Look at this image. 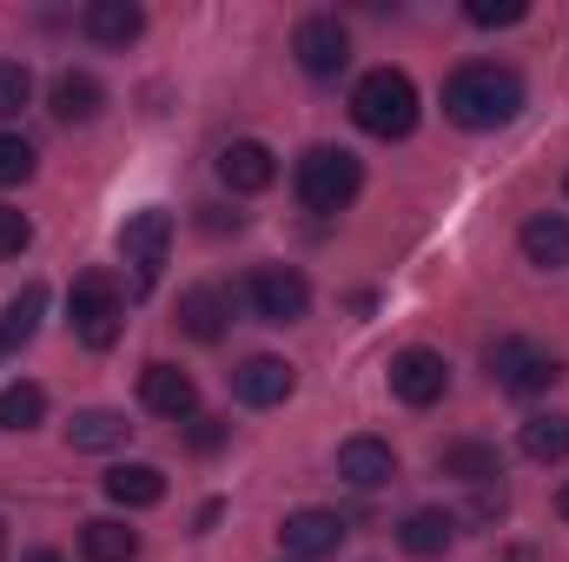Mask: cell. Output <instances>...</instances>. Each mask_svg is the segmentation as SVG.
I'll list each match as a JSON object with an SVG mask.
<instances>
[{"mask_svg": "<svg viewBox=\"0 0 569 562\" xmlns=\"http://www.w3.org/2000/svg\"><path fill=\"white\" fill-rule=\"evenodd\" d=\"M67 324H73V338H80L87 351H113L120 331H127V298H120V284L107 279V272H80L73 291H67Z\"/></svg>", "mask_w": 569, "mask_h": 562, "instance_id": "cell-4", "label": "cell"}, {"mask_svg": "<svg viewBox=\"0 0 569 562\" xmlns=\"http://www.w3.org/2000/svg\"><path fill=\"white\" fill-rule=\"evenodd\" d=\"M40 318H47V284H20V291L7 298V311H0V364H7L20 344H33Z\"/></svg>", "mask_w": 569, "mask_h": 562, "instance_id": "cell-18", "label": "cell"}, {"mask_svg": "<svg viewBox=\"0 0 569 562\" xmlns=\"http://www.w3.org/2000/svg\"><path fill=\"white\" fill-rule=\"evenodd\" d=\"M219 436H226L219 418H192V443H199V450H219Z\"/></svg>", "mask_w": 569, "mask_h": 562, "instance_id": "cell-31", "label": "cell"}, {"mask_svg": "<svg viewBox=\"0 0 569 562\" xmlns=\"http://www.w3.org/2000/svg\"><path fill=\"white\" fill-rule=\"evenodd\" d=\"M27 100H33V73L20 60H0V120H13Z\"/></svg>", "mask_w": 569, "mask_h": 562, "instance_id": "cell-27", "label": "cell"}, {"mask_svg": "<svg viewBox=\"0 0 569 562\" xmlns=\"http://www.w3.org/2000/svg\"><path fill=\"white\" fill-rule=\"evenodd\" d=\"M107 496L120 510H152V503H166V476L152 463H113L107 470Z\"/></svg>", "mask_w": 569, "mask_h": 562, "instance_id": "cell-22", "label": "cell"}, {"mask_svg": "<svg viewBox=\"0 0 569 562\" xmlns=\"http://www.w3.org/2000/svg\"><path fill=\"white\" fill-rule=\"evenodd\" d=\"M291 364L284 358H272V351H259V358H246L239 371H232V398L239 404H252V411H272V404H284L291 398Z\"/></svg>", "mask_w": 569, "mask_h": 562, "instance_id": "cell-13", "label": "cell"}, {"mask_svg": "<svg viewBox=\"0 0 569 562\" xmlns=\"http://www.w3.org/2000/svg\"><path fill=\"white\" fill-rule=\"evenodd\" d=\"M219 179H226L232 192H266V185L279 179V152L266 140H232L219 152Z\"/></svg>", "mask_w": 569, "mask_h": 562, "instance_id": "cell-15", "label": "cell"}, {"mask_svg": "<svg viewBox=\"0 0 569 562\" xmlns=\"http://www.w3.org/2000/svg\"><path fill=\"white\" fill-rule=\"evenodd\" d=\"M351 120H358L371 140H405V133L418 127V87H411V73L371 67V73L351 87Z\"/></svg>", "mask_w": 569, "mask_h": 562, "instance_id": "cell-2", "label": "cell"}, {"mask_svg": "<svg viewBox=\"0 0 569 562\" xmlns=\"http://www.w3.org/2000/svg\"><path fill=\"white\" fill-rule=\"evenodd\" d=\"M398 543H405V556H418V562L443 556V550L457 543V516H450V510H411V516L398 523Z\"/></svg>", "mask_w": 569, "mask_h": 562, "instance_id": "cell-20", "label": "cell"}, {"mask_svg": "<svg viewBox=\"0 0 569 562\" xmlns=\"http://www.w3.org/2000/svg\"><path fill=\"white\" fill-rule=\"evenodd\" d=\"M246 304L266 318V324H298L305 311H311V284L298 265H259L252 279H246Z\"/></svg>", "mask_w": 569, "mask_h": 562, "instance_id": "cell-7", "label": "cell"}, {"mask_svg": "<svg viewBox=\"0 0 569 562\" xmlns=\"http://www.w3.org/2000/svg\"><path fill=\"white\" fill-rule=\"evenodd\" d=\"M523 13H530L523 0H470V7H463V20H470V27H517Z\"/></svg>", "mask_w": 569, "mask_h": 562, "instance_id": "cell-29", "label": "cell"}, {"mask_svg": "<svg viewBox=\"0 0 569 562\" xmlns=\"http://www.w3.org/2000/svg\"><path fill=\"white\" fill-rule=\"evenodd\" d=\"M557 516H563V523H569V483H563V490H557Z\"/></svg>", "mask_w": 569, "mask_h": 562, "instance_id": "cell-32", "label": "cell"}, {"mask_svg": "<svg viewBox=\"0 0 569 562\" xmlns=\"http://www.w3.org/2000/svg\"><path fill=\"white\" fill-rule=\"evenodd\" d=\"M127 436H133V423L120 418V411H73V423H67L73 450H120Z\"/></svg>", "mask_w": 569, "mask_h": 562, "instance_id": "cell-25", "label": "cell"}, {"mask_svg": "<svg viewBox=\"0 0 569 562\" xmlns=\"http://www.w3.org/2000/svg\"><path fill=\"white\" fill-rule=\"evenodd\" d=\"M523 259L537 272H563L569 265V219L563 212H530L523 219Z\"/></svg>", "mask_w": 569, "mask_h": 562, "instance_id": "cell-19", "label": "cell"}, {"mask_svg": "<svg viewBox=\"0 0 569 562\" xmlns=\"http://www.w3.org/2000/svg\"><path fill=\"white\" fill-rule=\"evenodd\" d=\"M166 252H172V212L146 205V212H133V219L120 225V259L133 265V279H140V291H146L152 279H159Z\"/></svg>", "mask_w": 569, "mask_h": 562, "instance_id": "cell-9", "label": "cell"}, {"mask_svg": "<svg viewBox=\"0 0 569 562\" xmlns=\"http://www.w3.org/2000/svg\"><path fill=\"white\" fill-rule=\"evenodd\" d=\"M523 113V80L497 60H470L443 80V120L463 133H497Z\"/></svg>", "mask_w": 569, "mask_h": 562, "instance_id": "cell-1", "label": "cell"}, {"mask_svg": "<svg viewBox=\"0 0 569 562\" xmlns=\"http://www.w3.org/2000/svg\"><path fill=\"white\" fill-rule=\"evenodd\" d=\"M80 556L87 562H140V530H127L120 516H93L80 530Z\"/></svg>", "mask_w": 569, "mask_h": 562, "instance_id": "cell-23", "label": "cell"}, {"mask_svg": "<svg viewBox=\"0 0 569 562\" xmlns=\"http://www.w3.org/2000/svg\"><path fill=\"white\" fill-rule=\"evenodd\" d=\"M443 391H450V364H443V351L411 344V351L391 358V398H398V404L430 411V404H443Z\"/></svg>", "mask_w": 569, "mask_h": 562, "instance_id": "cell-8", "label": "cell"}, {"mask_svg": "<svg viewBox=\"0 0 569 562\" xmlns=\"http://www.w3.org/2000/svg\"><path fill=\"white\" fill-rule=\"evenodd\" d=\"M27 245H33V219L13 212V205H0V259H20Z\"/></svg>", "mask_w": 569, "mask_h": 562, "instance_id": "cell-30", "label": "cell"}, {"mask_svg": "<svg viewBox=\"0 0 569 562\" xmlns=\"http://www.w3.org/2000/svg\"><path fill=\"white\" fill-rule=\"evenodd\" d=\"M232 291H219V284H192L186 298H179V331L186 338H199V344H219L226 338V324H232Z\"/></svg>", "mask_w": 569, "mask_h": 562, "instance_id": "cell-14", "label": "cell"}, {"mask_svg": "<svg viewBox=\"0 0 569 562\" xmlns=\"http://www.w3.org/2000/svg\"><path fill=\"white\" fill-rule=\"evenodd\" d=\"M291 53H298V67L311 80H338L351 67V33H345L338 13H305L298 33H291Z\"/></svg>", "mask_w": 569, "mask_h": 562, "instance_id": "cell-6", "label": "cell"}, {"mask_svg": "<svg viewBox=\"0 0 569 562\" xmlns=\"http://www.w3.org/2000/svg\"><path fill=\"white\" fill-rule=\"evenodd\" d=\"M20 562H67V556H53V550H33V556H20Z\"/></svg>", "mask_w": 569, "mask_h": 562, "instance_id": "cell-33", "label": "cell"}, {"mask_svg": "<svg viewBox=\"0 0 569 562\" xmlns=\"http://www.w3.org/2000/svg\"><path fill=\"white\" fill-rule=\"evenodd\" d=\"M80 27H87V40H100V47H133L146 33V7L140 0H87Z\"/></svg>", "mask_w": 569, "mask_h": 562, "instance_id": "cell-16", "label": "cell"}, {"mask_svg": "<svg viewBox=\"0 0 569 562\" xmlns=\"http://www.w3.org/2000/svg\"><path fill=\"white\" fill-rule=\"evenodd\" d=\"M338 476L351 490H385V483H398V450L385 436H345L338 443Z\"/></svg>", "mask_w": 569, "mask_h": 562, "instance_id": "cell-12", "label": "cell"}, {"mask_svg": "<svg viewBox=\"0 0 569 562\" xmlns=\"http://www.w3.org/2000/svg\"><path fill=\"white\" fill-rule=\"evenodd\" d=\"M140 404L166 423H192L199 418V384L179 364H146L140 371Z\"/></svg>", "mask_w": 569, "mask_h": 562, "instance_id": "cell-11", "label": "cell"}, {"mask_svg": "<svg viewBox=\"0 0 569 562\" xmlns=\"http://www.w3.org/2000/svg\"><path fill=\"white\" fill-rule=\"evenodd\" d=\"M351 530H345V516L338 510H291L279 523V543L291 562H318V556H338V543H345Z\"/></svg>", "mask_w": 569, "mask_h": 562, "instance_id": "cell-10", "label": "cell"}, {"mask_svg": "<svg viewBox=\"0 0 569 562\" xmlns=\"http://www.w3.org/2000/svg\"><path fill=\"white\" fill-rule=\"evenodd\" d=\"M33 179V145L20 133H0V185H27Z\"/></svg>", "mask_w": 569, "mask_h": 562, "instance_id": "cell-28", "label": "cell"}, {"mask_svg": "<svg viewBox=\"0 0 569 562\" xmlns=\"http://www.w3.org/2000/svg\"><path fill=\"white\" fill-rule=\"evenodd\" d=\"M557 378H563V364H557L543 344H530V338H497V344H490V384H497V391L537 398V391H550Z\"/></svg>", "mask_w": 569, "mask_h": 562, "instance_id": "cell-5", "label": "cell"}, {"mask_svg": "<svg viewBox=\"0 0 569 562\" xmlns=\"http://www.w3.org/2000/svg\"><path fill=\"white\" fill-rule=\"evenodd\" d=\"M358 185H365V165H358L345 145H311V152L298 159V172H291L298 205H305V212H318V219L345 212V205L358 199Z\"/></svg>", "mask_w": 569, "mask_h": 562, "instance_id": "cell-3", "label": "cell"}, {"mask_svg": "<svg viewBox=\"0 0 569 562\" xmlns=\"http://www.w3.org/2000/svg\"><path fill=\"white\" fill-rule=\"evenodd\" d=\"M517 450H523L530 463H563L569 456V418L563 411H537V418H523Z\"/></svg>", "mask_w": 569, "mask_h": 562, "instance_id": "cell-24", "label": "cell"}, {"mask_svg": "<svg viewBox=\"0 0 569 562\" xmlns=\"http://www.w3.org/2000/svg\"><path fill=\"white\" fill-rule=\"evenodd\" d=\"M437 470L457 476V483H470V490H483V483L503 476V456H497L490 443H443V450H437Z\"/></svg>", "mask_w": 569, "mask_h": 562, "instance_id": "cell-21", "label": "cell"}, {"mask_svg": "<svg viewBox=\"0 0 569 562\" xmlns=\"http://www.w3.org/2000/svg\"><path fill=\"white\" fill-rule=\"evenodd\" d=\"M47 107H53V120H60V127H87V120H100V107H107V87H100L93 73H80V67H67V73L53 80V93H47Z\"/></svg>", "mask_w": 569, "mask_h": 562, "instance_id": "cell-17", "label": "cell"}, {"mask_svg": "<svg viewBox=\"0 0 569 562\" xmlns=\"http://www.w3.org/2000/svg\"><path fill=\"white\" fill-rule=\"evenodd\" d=\"M40 418H47V391L40 384H7L0 391V430L20 436V430H33Z\"/></svg>", "mask_w": 569, "mask_h": 562, "instance_id": "cell-26", "label": "cell"}]
</instances>
